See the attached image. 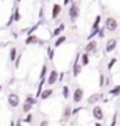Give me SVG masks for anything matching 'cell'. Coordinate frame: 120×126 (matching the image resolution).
<instances>
[{
    "label": "cell",
    "instance_id": "277c9868",
    "mask_svg": "<svg viewBox=\"0 0 120 126\" xmlns=\"http://www.w3.org/2000/svg\"><path fill=\"white\" fill-rule=\"evenodd\" d=\"M7 102H9V105L11 108H17L18 105H20V97H18V94L10 93L9 97H7Z\"/></svg>",
    "mask_w": 120,
    "mask_h": 126
},
{
    "label": "cell",
    "instance_id": "7402d4cb",
    "mask_svg": "<svg viewBox=\"0 0 120 126\" xmlns=\"http://www.w3.org/2000/svg\"><path fill=\"white\" fill-rule=\"evenodd\" d=\"M109 94L113 95V97H119L120 95V84L119 86H116V87H113L112 90H109Z\"/></svg>",
    "mask_w": 120,
    "mask_h": 126
},
{
    "label": "cell",
    "instance_id": "cb8c5ba5",
    "mask_svg": "<svg viewBox=\"0 0 120 126\" xmlns=\"http://www.w3.org/2000/svg\"><path fill=\"white\" fill-rule=\"evenodd\" d=\"M62 95H63V98H68L70 97V88H68V86H63L62 88Z\"/></svg>",
    "mask_w": 120,
    "mask_h": 126
},
{
    "label": "cell",
    "instance_id": "74e56055",
    "mask_svg": "<svg viewBox=\"0 0 120 126\" xmlns=\"http://www.w3.org/2000/svg\"><path fill=\"white\" fill-rule=\"evenodd\" d=\"M10 126H15V122H14V121H10Z\"/></svg>",
    "mask_w": 120,
    "mask_h": 126
},
{
    "label": "cell",
    "instance_id": "f546056e",
    "mask_svg": "<svg viewBox=\"0 0 120 126\" xmlns=\"http://www.w3.org/2000/svg\"><path fill=\"white\" fill-rule=\"evenodd\" d=\"M116 62H117V59H116V58H112V59H110V62L107 63L106 69H107V70H109V72H110L112 69H113V66H115V64H116Z\"/></svg>",
    "mask_w": 120,
    "mask_h": 126
},
{
    "label": "cell",
    "instance_id": "4316f807",
    "mask_svg": "<svg viewBox=\"0 0 120 126\" xmlns=\"http://www.w3.org/2000/svg\"><path fill=\"white\" fill-rule=\"evenodd\" d=\"M46 83V81H39V86H38V90H36V95H35V98H39L40 97V93L43 91V84Z\"/></svg>",
    "mask_w": 120,
    "mask_h": 126
},
{
    "label": "cell",
    "instance_id": "f1b7e54d",
    "mask_svg": "<svg viewBox=\"0 0 120 126\" xmlns=\"http://www.w3.org/2000/svg\"><path fill=\"white\" fill-rule=\"evenodd\" d=\"M39 25H40V23H36L34 27H31L29 30H27V35H32V34H34L36 30H38V27H39Z\"/></svg>",
    "mask_w": 120,
    "mask_h": 126
},
{
    "label": "cell",
    "instance_id": "603a6c76",
    "mask_svg": "<svg viewBox=\"0 0 120 126\" xmlns=\"http://www.w3.org/2000/svg\"><path fill=\"white\" fill-rule=\"evenodd\" d=\"M32 107H34V105H31V104L24 102V104H22V112H24V113L31 112V111H32Z\"/></svg>",
    "mask_w": 120,
    "mask_h": 126
},
{
    "label": "cell",
    "instance_id": "f35d334b",
    "mask_svg": "<svg viewBox=\"0 0 120 126\" xmlns=\"http://www.w3.org/2000/svg\"><path fill=\"white\" fill-rule=\"evenodd\" d=\"M21 123H22V121H20V122H17V123H15V126H22V125H21Z\"/></svg>",
    "mask_w": 120,
    "mask_h": 126
},
{
    "label": "cell",
    "instance_id": "9a60e30c",
    "mask_svg": "<svg viewBox=\"0 0 120 126\" xmlns=\"http://www.w3.org/2000/svg\"><path fill=\"white\" fill-rule=\"evenodd\" d=\"M81 70H82V66H81L80 63L74 62V64H73V77H78Z\"/></svg>",
    "mask_w": 120,
    "mask_h": 126
},
{
    "label": "cell",
    "instance_id": "e575fe53",
    "mask_svg": "<svg viewBox=\"0 0 120 126\" xmlns=\"http://www.w3.org/2000/svg\"><path fill=\"white\" fill-rule=\"evenodd\" d=\"M49 125H50L49 121H46V119H45V121H42V122L39 123V126H49Z\"/></svg>",
    "mask_w": 120,
    "mask_h": 126
},
{
    "label": "cell",
    "instance_id": "2e32d148",
    "mask_svg": "<svg viewBox=\"0 0 120 126\" xmlns=\"http://www.w3.org/2000/svg\"><path fill=\"white\" fill-rule=\"evenodd\" d=\"M101 23H102V16H101V14H98V16L95 17V20H93V23H92V28H91V31H93V30H98V28L101 27Z\"/></svg>",
    "mask_w": 120,
    "mask_h": 126
},
{
    "label": "cell",
    "instance_id": "ac0fdd59",
    "mask_svg": "<svg viewBox=\"0 0 120 126\" xmlns=\"http://www.w3.org/2000/svg\"><path fill=\"white\" fill-rule=\"evenodd\" d=\"M67 41V36L66 35H60V36H57L56 38V41H54V49L56 48H59V46H62L64 42Z\"/></svg>",
    "mask_w": 120,
    "mask_h": 126
},
{
    "label": "cell",
    "instance_id": "d4e9b609",
    "mask_svg": "<svg viewBox=\"0 0 120 126\" xmlns=\"http://www.w3.org/2000/svg\"><path fill=\"white\" fill-rule=\"evenodd\" d=\"M48 59L50 62H53L54 59V48H52V46H48Z\"/></svg>",
    "mask_w": 120,
    "mask_h": 126
},
{
    "label": "cell",
    "instance_id": "d6a6232c",
    "mask_svg": "<svg viewBox=\"0 0 120 126\" xmlns=\"http://www.w3.org/2000/svg\"><path fill=\"white\" fill-rule=\"evenodd\" d=\"M105 79H106V77H105V74H103V73H101V74H99V86H101V87L105 86Z\"/></svg>",
    "mask_w": 120,
    "mask_h": 126
},
{
    "label": "cell",
    "instance_id": "8d00e7d4",
    "mask_svg": "<svg viewBox=\"0 0 120 126\" xmlns=\"http://www.w3.org/2000/svg\"><path fill=\"white\" fill-rule=\"evenodd\" d=\"M70 1H71V0H63V4L67 6V4H70Z\"/></svg>",
    "mask_w": 120,
    "mask_h": 126
},
{
    "label": "cell",
    "instance_id": "836d02e7",
    "mask_svg": "<svg viewBox=\"0 0 120 126\" xmlns=\"http://www.w3.org/2000/svg\"><path fill=\"white\" fill-rule=\"evenodd\" d=\"M81 109H82V107H78V108H74V109H73V112H71V115H77V113L80 112Z\"/></svg>",
    "mask_w": 120,
    "mask_h": 126
},
{
    "label": "cell",
    "instance_id": "ab89813d",
    "mask_svg": "<svg viewBox=\"0 0 120 126\" xmlns=\"http://www.w3.org/2000/svg\"><path fill=\"white\" fill-rule=\"evenodd\" d=\"M95 126H102V123H99V122H96V123H95Z\"/></svg>",
    "mask_w": 120,
    "mask_h": 126
},
{
    "label": "cell",
    "instance_id": "e0dca14e",
    "mask_svg": "<svg viewBox=\"0 0 120 126\" xmlns=\"http://www.w3.org/2000/svg\"><path fill=\"white\" fill-rule=\"evenodd\" d=\"M46 76H48V64H43L39 73V81H46Z\"/></svg>",
    "mask_w": 120,
    "mask_h": 126
},
{
    "label": "cell",
    "instance_id": "b9f144b4",
    "mask_svg": "<svg viewBox=\"0 0 120 126\" xmlns=\"http://www.w3.org/2000/svg\"><path fill=\"white\" fill-rule=\"evenodd\" d=\"M0 91H1V86H0Z\"/></svg>",
    "mask_w": 120,
    "mask_h": 126
},
{
    "label": "cell",
    "instance_id": "44dd1931",
    "mask_svg": "<svg viewBox=\"0 0 120 126\" xmlns=\"http://www.w3.org/2000/svg\"><path fill=\"white\" fill-rule=\"evenodd\" d=\"M11 16H13V18H14V23H18V21L21 20V13H20V9H18V7H15V9L13 10Z\"/></svg>",
    "mask_w": 120,
    "mask_h": 126
},
{
    "label": "cell",
    "instance_id": "8992f818",
    "mask_svg": "<svg viewBox=\"0 0 120 126\" xmlns=\"http://www.w3.org/2000/svg\"><path fill=\"white\" fill-rule=\"evenodd\" d=\"M92 116L96 119L98 122L103 121V118H105V113H103V109L99 107V105H95L92 108Z\"/></svg>",
    "mask_w": 120,
    "mask_h": 126
},
{
    "label": "cell",
    "instance_id": "ffe728a7",
    "mask_svg": "<svg viewBox=\"0 0 120 126\" xmlns=\"http://www.w3.org/2000/svg\"><path fill=\"white\" fill-rule=\"evenodd\" d=\"M81 59V66L84 67V66H88L89 64V53H87V52H84V53L80 56Z\"/></svg>",
    "mask_w": 120,
    "mask_h": 126
},
{
    "label": "cell",
    "instance_id": "d590c367",
    "mask_svg": "<svg viewBox=\"0 0 120 126\" xmlns=\"http://www.w3.org/2000/svg\"><path fill=\"white\" fill-rule=\"evenodd\" d=\"M64 80V73H59V79H57V81H63Z\"/></svg>",
    "mask_w": 120,
    "mask_h": 126
},
{
    "label": "cell",
    "instance_id": "9c48e42d",
    "mask_svg": "<svg viewBox=\"0 0 120 126\" xmlns=\"http://www.w3.org/2000/svg\"><path fill=\"white\" fill-rule=\"evenodd\" d=\"M57 79H59V73L56 69L53 70H50L49 76L46 77V83H48V86H53L54 83H57Z\"/></svg>",
    "mask_w": 120,
    "mask_h": 126
},
{
    "label": "cell",
    "instance_id": "83f0119b",
    "mask_svg": "<svg viewBox=\"0 0 120 126\" xmlns=\"http://www.w3.org/2000/svg\"><path fill=\"white\" fill-rule=\"evenodd\" d=\"M105 31H106V30H105V27H99L98 30H96V32H98V34H96V36H98L99 39L105 38Z\"/></svg>",
    "mask_w": 120,
    "mask_h": 126
},
{
    "label": "cell",
    "instance_id": "4dcf8cb0",
    "mask_svg": "<svg viewBox=\"0 0 120 126\" xmlns=\"http://www.w3.org/2000/svg\"><path fill=\"white\" fill-rule=\"evenodd\" d=\"M32 119H34V115H32L31 112H28V113H27V116L22 119V122H24V123H31Z\"/></svg>",
    "mask_w": 120,
    "mask_h": 126
},
{
    "label": "cell",
    "instance_id": "484cf974",
    "mask_svg": "<svg viewBox=\"0 0 120 126\" xmlns=\"http://www.w3.org/2000/svg\"><path fill=\"white\" fill-rule=\"evenodd\" d=\"M24 102H28V104H31V105H35V104L38 102V98L32 97V95H27V98H25Z\"/></svg>",
    "mask_w": 120,
    "mask_h": 126
},
{
    "label": "cell",
    "instance_id": "d6986e66",
    "mask_svg": "<svg viewBox=\"0 0 120 126\" xmlns=\"http://www.w3.org/2000/svg\"><path fill=\"white\" fill-rule=\"evenodd\" d=\"M18 55V50L15 46H13V48H10V52H9V60L10 62H14L15 60V58H17Z\"/></svg>",
    "mask_w": 120,
    "mask_h": 126
},
{
    "label": "cell",
    "instance_id": "5bb4252c",
    "mask_svg": "<svg viewBox=\"0 0 120 126\" xmlns=\"http://www.w3.org/2000/svg\"><path fill=\"white\" fill-rule=\"evenodd\" d=\"M71 112H73V108H71L70 105H67L66 108L63 109V119H64L66 122L68 121L71 116H73V115H71Z\"/></svg>",
    "mask_w": 120,
    "mask_h": 126
},
{
    "label": "cell",
    "instance_id": "7a4b0ae2",
    "mask_svg": "<svg viewBox=\"0 0 120 126\" xmlns=\"http://www.w3.org/2000/svg\"><path fill=\"white\" fill-rule=\"evenodd\" d=\"M103 27L105 30L109 32H115L119 27V23H117V20L115 17H106L105 18V23H103Z\"/></svg>",
    "mask_w": 120,
    "mask_h": 126
},
{
    "label": "cell",
    "instance_id": "30bf717a",
    "mask_svg": "<svg viewBox=\"0 0 120 126\" xmlns=\"http://www.w3.org/2000/svg\"><path fill=\"white\" fill-rule=\"evenodd\" d=\"M116 46H117V39H115V38L107 39L106 45H105V52H106V53H112V52L116 49Z\"/></svg>",
    "mask_w": 120,
    "mask_h": 126
},
{
    "label": "cell",
    "instance_id": "7c38bea8",
    "mask_svg": "<svg viewBox=\"0 0 120 126\" xmlns=\"http://www.w3.org/2000/svg\"><path fill=\"white\" fill-rule=\"evenodd\" d=\"M62 4H59V3H54L53 7H52V20H56V18H59V16H60V13H62Z\"/></svg>",
    "mask_w": 120,
    "mask_h": 126
},
{
    "label": "cell",
    "instance_id": "4fadbf2b",
    "mask_svg": "<svg viewBox=\"0 0 120 126\" xmlns=\"http://www.w3.org/2000/svg\"><path fill=\"white\" fill-rule=\"evenodd\" d=\"M53 95V88H46V90H43L42 93H40V97L39 98L42 99V101H46L48 98H50Z\"/></svg>",
    "mask_w": 120,
    "mask_h": 126
},
{
    "label": "cell",
    "instance_id": "8fae6325",
    "mask_svg": "<svg viewBox=\"0 0 120 126\" xmlns=\"http://www.w3.org/2000/svg\"><path fill=\"white\" fill-rule=\"evenodd\" d=\"M64 30H66V24L64 23H62V24H59L57 27L54 28L53 30V32H52V38H57V36H60L63 34V31H64Z\"/></svg>",
    "mask_w": 120,
    "mask_h": 126
},
{
    "label": "cell",
    "instance_id": "5b68a950",
    "mask_svg": "<svg viewBox=\"0 0 120 126\" xmlns=\"http://www.w3.org/2000/svg\"><path fill=\"white\" fill-rule=\"evenodd\" d=\"M82 99H84V90L81 87H77L74 93H73V101L76 104H80L82 102Z\"/></svg>",
    "mask_w": 120,
    "mask_h": 126
},
{
    "label": "cell",
    "instance_id": "ba28073f",
    "mask_svg": "<svg viewBox=\"0 0 120 126\" xmlns=\"http://www.w3.org/2000/svg\"><path fill=\"white\" fill-rule=\"evenodd\" d=\"M102 99H103V94L102 93H96V94L89 95L88 99H87V102H88V105H96V104H98L99 101H102Z\"/></svg>",
    "mask_w": 120,
    "mask_h": 126
},
{
    "label": "cell",
    "instance_id": "52a82bcc",
    "mask_svg": "<svg viewBox=\"0 0 120 126\" xmlns=\"http://www.w3.org/2000/svg\"><path fill=\"white\" fill-rule=\"evenodd\" d=\"M96 49H98V42L95 39H91L87 42V45L84 48V52H87V53H93V52H96Z\"/></svg>",
    "mask_w": 120,
    "mask_h": 126
},
{
    "label": "cell",
    "instance_id": "6da1fadb",
    "mask_svg": "<svg viewBox=\"0 0 120 126\" xmlns=\"http://www.w3.org/2000/svg\"><path fill=\"white\" fill-rule=\"evenodd\" d=\"M78 17H80V6L76 1H71V6L68 9V18L71 23H76Z\"/></svg>",
    "mask_w": 120,
    "mask_h": 126
},
{
    "label": "cell",
    "instance_id": "60d3db41",
    "mask_svg": "<svg viewBox=\"0 0 120 126\" xmlns=\"http://www.w3.org/2000/svg\"><path fill=\"white\" fill-rule=\"evenodd\" d=\"M17 1H18V3H20V1H21V0H17Z\"/></svg>",
    "mask_w": 120,
    "mask_h": 126
},
{
    "label": "cell",
    "instance_id": "1f68e13d",
    "mask_svg": "<svg viewBox=\"0 0 120 126\" xmlns=\"http://www.w3.org/2000/svg\"><path fill=\"white\" fill-rule=\"evenodd\" d=\"M21 59H22V55H17V58H15V60H14V66H15V69L20 67V63H21Z\"/></svg>",
    "mask_w": 120,
    "mask_h": 126
},
{
    "label": "cell",
    "instance_id": "3957f363",
    "mask_svg": "<svg viewBox=\"0 0 120 126\" xmlns=\"http://www.w3.org/2000/svg\"><path fill=\"white\" fill-rule=\"evenodd\" d=\"M40 45L43 46L45 45V41H42L38 35H35V34H32V35H27V38H25V45Z\"/></svg>",
    "mask_w": 120,
    "mask_h": 126
}]
</instances>
